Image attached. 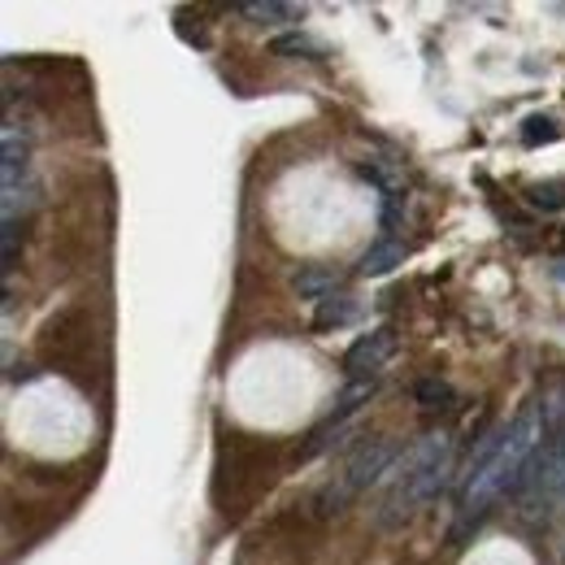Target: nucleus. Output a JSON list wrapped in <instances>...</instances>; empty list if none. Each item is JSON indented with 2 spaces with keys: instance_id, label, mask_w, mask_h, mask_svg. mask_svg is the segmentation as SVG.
Masks as SVG:
<instances>
[{
  "instance_id": "8",
  "label": "nucleus",
  "mask_w": 565,
  "mask_h": 565,
  "mask_svg": "<svg viewBox=\"0 0 565 565\" xmlns=\"http://www.w3.org/2000/svg\"><path fill=\"white\" fill-rule=\"evenodd\" d=\"M405 262V248L396 244V239H379L361 262H356V275H365V279H374V275H387L392 266H401Z\"/></svg>"
},
{
  "instance_id": "7",
  "label": "nucleus",
  "mask_w": 565,
  "mask_h": 565,
  "mask_svg": "<svg viewBox=\"0 0 565 565\" xmlns=\"http://www.w3.org/2000/svg\"><path fill=\"white\" fill-rule=\"evenodd\" d=\"M414 396H418V405H423L426 414H457V409H461L457 392H452L444 379H423V383L414 387Z\"/></svg>"
},
{
  "instance_id": "4",
  "label": "nucleus",
  "mask_w": 565,
  "mask_h": 565,
  "mask_svg": "<svg viewBox=\"0 0 565 565\" xmlns=\"http://www.w3.org/2000/svg\"><path fill=\"white\" fill-rule=\"evenodd\" d=\"M374 379H349V387L335 396V405L322 414V423L309 430V439L300 444V457H313V452H322L327 444H331V435L340 430V426L349 423L353 414H361V405H370V396H374Z\"/></svg>"
},
{
  "instance_id": "2",
  "label": "nucleus",
  "mask_w": 565,
  "mask_h": 565,
  "mask_svg": "<svg viewBox=\"0 0 565 565\" xmlns=\"http://www.w3.org/2000/svg\"><path fill=\"white\" fill-rule=\"evenodd\" d=\"M457 466V439L435 430V435H423L392 470H387V488H383V500L374 509V522L379 526H401L409 522L426 500L448 488V475Z\"/></svg>"
},
{
  "instance_id": "10",
  "label": "nucleus",
  "mask_w": 565,
  "mask_h": 565,
  "mask_svg": "<svg viewBox=\"0 0 565 565\" xmlns=\"http://www.w3.org/2000/svg\"><path fill=\"white\" fill-rule=\"evenodd\" d=\"M279 57H309V62H318V57H327V49L318 44V40H309L305 31H291V35H279L275 44H270Z\"/></svg>"
},
{
  "instance_id": "12",
  "label": "nucleus",
  "mask_w": 565,
  "mask_h": 565,
  "mask_svg": "<svg viewBox=\"0 0 565 565\" xmlns=\"http://www.w3.org/2000/svg\"><path fill=\"white\" fill-rule=\"evenodd\" d=\"M248 18H257L262 26H279V22H296L300 18V9L296 4H275V0H266V4H239Z\"/></svg>"
},
{
  "instance_id": "9",
  "label": "nucleus",
  "mask_w": 565,
  "mask_h": 565,
  "mask_svg": "<svg viewBox=\"0 0 565 565\" xmlns=\"http://www.w3.org/2000/svg\"><path fill=\"white\" fill-rule=\"evenodd\" d=\"M353 313H356L353 296L335 291V296L318 300V309H313V327H318V331H331V327H344V322H353Z\"/></svg>"
},
{
  "instance_id": "6",
  "label": "nucleus",
  "mask_w": 565,
  "mask_h": 565,
  "mask_svg": "<svg viewBox=\"0 0 565 565\" xmlns=\"http://www.w3.org/2000/svg\"><path fill=\"white\" fill-rule=\"evenodd\" d=\"M291 287L305 296V300H327V296H335L340 291V275L335 270H327V266H300L296 275H291Z\"/></svg>"
},
{
  "instance_id": "13",
  "label": "nucleus",
  "mask_w": 565,
  "mask_h": 565,
  "mask_svg": "<svg viewBox=\"0 0 565 565\" xmlns=\"http://www.w3.org/2000/svg\"><path fill=\"white\" fill-rule=\"evenodd\" d=\"M526 201L544 213L565 210V183H535V188H526Z\"/></svg>"
},
{
  "instance_id": "5",
  "label": "nucleus",
  "mask_w": 565,
  "mask_h": 565,
  "mask_svg": "<svg viewBox=\"0 0 565 565\" xmlns=\"http://www.w3.org/2000/svg\"><path fill=\"white\" fill-rule=\"evenodd\" d=\"M392 353H396V331L392 327H374L370 335H361L353 349L344 353V374L349 379H374Z\"/></svg>"
},
{
  "instance_id": "1",
  "label": "nucleus",
  "mask_w": 565,
  "mask_h": 565,
  "mask_svg": "<svg viewBox=\"0 0 565 565\" xmlns=\"http://www.w3.org/2000/svg\"><path fill=\"white\" fill-rule=\"evenodd\" d=\"M544 439H548V405H540V401H526L513 423L492 430V435H483V466L466 479L457 535H466L470 526H479L500 492L526 483V470L535 466Z\"/></svg>"
},
{
  "instance_id": "3",
  "label": "nucleus",
  "mask_w": 565,
  "mask_h": 565,
  "mask_svg": "<svg viewBox=\"0 0 565 565\" xmlns=\"http://www.w3.org/2000/svg\"><path fill=\"white\" fill-rule=\"evenodd\" d=\"M396 461H401V452H396V439H392V435H361L356 444H349V448L340 452V461H335L331 475L318 483V492L309 495L313 518H335V513H344L356 495L365 492L379 475H387Z\"/></svg>"
},
{
  "instance_id": "11",
  "label": "nucleus",
  "mask_w": 565,
  "mask_h": 565,
  "mask_svg": "<svg viewBox=\"0 0 565 565\" xmlns=\"http://www.w3.org/2000/svg\"><path fill=\"white\" fill-rule=\"evenodd\" d=\"M557 136H562V127H557V118H548V114H531V118L522 122V143H526V148L553 143Z\"/></svg>"
}]
</instances>
